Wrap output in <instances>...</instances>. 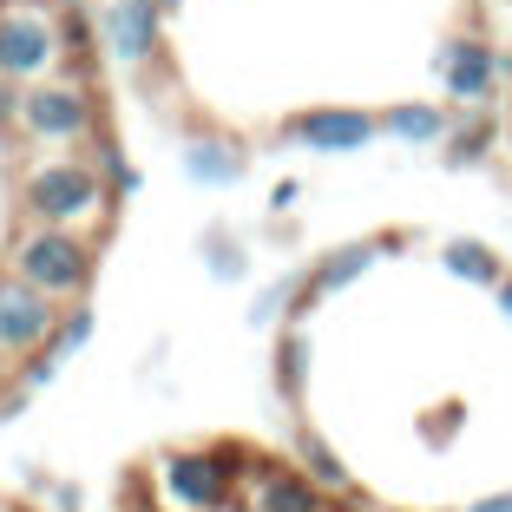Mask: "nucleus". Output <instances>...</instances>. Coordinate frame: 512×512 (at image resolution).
Masks as SVG:
<instances>
[{
  "mask_svg": "<svg viewBox=\"0 0 512 512\" xmlns=\"http://www.w3.org/2000/svg\"><path fill=\"white\" fill-rule=\"evenodd\" d=\"M53 27H60L66 60H86V53H92V20H86L79 0H60V7H53Z\"/></svg>",
  "mask_w": 512,
  "mask_h": 512,
  "instance_id": "2eb2a0df",
  "label": "nucleus"
},
{
  "mask_svg": "<svg viewBox=\"0 0 512 512\" xmlns=\"http://www.w3.org/2000/svg\"><path fill=\"white\" fill-rule=\"evenodd\" d=\"M375 270V243H355V250H335L329 263L316 270V283H309V296H335V289H348L355 276Z\"/></svg>",
  "mask_w": 512,
  "mask_h": 512,
  "instance_id": "f8f14e48",
  "label": "nucleus"
},
{
  "mask_svg": "<svg viewBox=\"0 0 512 512\" xmlns=\"http://www.w3.org/2000/svg\"><path fill=\"white\" fill-rule=\"evenodd\" d=\"M493 73H499V60H493V46H480V40H453L440 53V79H447V92L460 106H480L493 92Z\"/></svg>",
  "mask_w": 512,
  "mask_h": 512,
  "instance_id": "6e6552de",
  "label": "nucleus"
},
{
  "mask_svg": "<svg viewBox=\"0 0 512 512\" xmlns=\"http://www.w3.org/2000/svg\"><path fill=\"white\" fill-rule=\"evenodd\" d=\"M302 362H309V335H302V329H289L283 355H276V375H283V388H289V394L302 388Z\"/></svg>",
  "mask_w": 512,
  "mask_h": 512,
  "instance_id": "6ab92c4d",
  "label": "nucleus"
},
{
  "mask_svg": "<svg viewBox=\"0 0 512 512\" xmlns=\"http://www.w3.org/2000/svg\"><path fill=\"white\" fill-rule=\"evenodd\" d=\"M0 375H7V348H0Z\"/></svg>",
  "mask_w": 512,
  "mask_h": 512,
  "instance_id": "a878e982",
  "label": "nucleus"
},
{
  "mask_svg": "<svg viewBox=\"0 0 512 512\" xmlns=\"http://www.w3.org/2000/svg\"><path fill=\"white\" fill-rule=\"evenodd\" d=\"M86 335H92V309H73V316L60 322V335H53V348L73 355V348H86Z\"/></svg>",
  "mask_w": 512,
  "mask_h": 512,
  "instance_id": "aec40b11",
  "label": "nucleus"
},
{
  "mask_svg": "<svg viewBox=\"0 0 512 512\" xmlns=\"http://www.w3.org/2000/svg\"><path fill=\"white\" fill-rule=\"evenodd\" d=\"M302 204V184H276V197H270V211H296Z\"/></svg>",
  "mask_w": 512,
  "mask_h": 512,
  "instance_id": "5701e85b",
  "label": "nucleus"
},
{
  "mask_svg": "<svg viewBox=\"0 0 512 512\" xmlns=\"http://www.w3.org/2000/svg\"><path fill=\"white\" fill-rule=\"evenodd\" d=\"M7 270H20L33 289H46L53 302H66V296H86L99 256H92V243L79 237V230H66V224H27L14 237V250H7Z\"/></svg>",
  "mask_w": 512,
  "mask_h": 512,
  "instance_id": "f03ea898",
  "label": "nucleus"
},
{
  "mask_svg": "<svg viewBox=\"0 0 512 512\" xmlns=\"http://www.w3.org/2000/svg\"><path fill=\"white\" fill-rule=\"evenodd\" d=\"M467 512H512V493H493V499H473Z\"/></svg>",
  "mask_w": 512,
  "mask_h": 512,
  "instance_id": "b1692460",
  "label": "nucleus"
},
{
  "mask_svg": "<svg viewBox=\"0 0 512 512\" xmlns=\"http://www.w3.org/2000/svg\"><path fill=\"white\" fill-rule=\"evenodd\" d=\"M204 256H211V276H224V283H237V276H243V250L224 237V230L204 237Z\"/></svg>",
  "mask_w": 512,
  "mask_h": 512,
  "instance_id": "a211bd4d",
  "label": "nucleus"
},
{
  "mask_svg": "<svg viewBox=\"0 0 512 512\" xmlns=\"http://www.w3.org/2000/svg\"><path fill=\"white\" fill-rule=\"evenodd\" d=\"M289 132H296L309 151H362L368 138H375V119H368V112H335L329 106V112H302Z\"/></svg>",
  "mask_w": 512,
  "mask_h": 512,
  "instance_id": "1a4fd4ad",
  "label": "nucleus"
},
{
  "mask_svg": "<svg viewBox=\"0 0 512 512\" xmlns=\"http://www.w3.org/2000/svg\"><path fill=\"white\" fill-rule=\"evenodd\" d=\"M20 132L40 138V145H73V138H92L99 112H92V92L79 79H40V86L20 92Z\"/></svg>",
  "mask_w": 512,
  "mask_h": 512,
  "instance_id": "20e7f679",
  "label": "nucleus"
},
{
  "mask_svg": "<svg viewBox=\"0 0 512 512\" xmlns=\"http://www.w3.org/2000/svg\"><path fill=\"white\" fill-rule=\"evenodd\" d=\"M158 27H165V7L158 0H112L106 7V46H112V60L138 66L158 53Z\"/></svg>",
  "mask_w": 512,
  "mask_h": 512,
  "instance_id": "0eeeda50",
  "label": "nucleus"
},
{
  "mask_svg": "<svg viewBox=\"0 0 512 512\" xmlns=\"http://www.w3.org/2000/svg\"><path fill=\"white\" fill-rule=\"evenodd\" d=\"M302 467H309V480L316 486H329V493H348V467L335 460L322 440H302Z\"/></svg>",
  "mask_w": 512,
  "mask_h": 512,
  "instance_id": "dca6fc26",
  "label": "nucleus"
},
{
  "mask_svg": "<svg viewBox=\"0 0 512 512\" xmlns=\"http://www.w3.org/2000/svg\"><path fill=\"white\" fill-rule=\"evenodd\" d=\"M60 60L66 46L53 27V7H40V0L0 7V79H46Z\"/></svg>",
  "mask_w": 512,
  "mask_h": 512,
  "instance_id": "7ed1b4c3",
  "label": "nucleus"
},
{
  "mask_svg": "<svg viewBox=\"0 0 512 512\" xmlns=\"http://www.w3.org/2000/svg\"><path fill=\"white\" fill-rule=\"evenodd\" d=\"M53 375H60V348L46 342V355H40V362H27V388H46Z\"/></svg>",
  "mask_w": 512,
  "mask_h": 512,
  "instance_id": "4be33fe9",
  "label": "nucleus"
},
{
  "mask_svg": "<svg viewBox=\"0 0 512 512\" xmlns=\"http://www.w3.org/2000/svg\"><path fill=\"white\" fill-rule=\"evenodd\" d=\"M381 132L407 138V145H427V138H440V132H447V119H440L434 106H394L388 119H381Z\"/></svg>",
  "mask_w": 512,
  "mask_h": 512,
  "instance_id": "ddd939ff",
  "label": "nucleus"
},
{
  "mask_svg": "<svg viewBox=\"0 0 512 512\" xmlns=\"http://www.w3.org/2000/svg\"><path fill=\"white\" fill-rule=\"evenodd\" d=\"M112 204L106 178H99V165H86V158H46V165H33L27 178H20V211H27V224H99Z\"/></svg>",
  "mask_w": 512,
  "mask_h": 512,
  "instance_id": "f257e3e1",
  "label": "nucleus"
},
{
  "mask_svg": "<svg viewBox=\"0 0 512 512\" xmlns=\"http://www.w3.org/2000/svg\"><path fill=\"white\" fill-rule=\"evenodd\" d=\"M158 7H178V0H158Z\"/></svg>",
  "mask_w": 512,
  "mask_h": 512,
  "instance_id": "bb28decb",
  "label": "nucleus"
},
{
  "mask_svg": "<svg viewBox=\"0 0 512 512\" xmlns=\"http://www.w3.org/2000/svg\"><path fill=\"white\" fill-rule=\"evenodd\" d=\"M447 270L467 276V283H493L499 289V256L486 243H447Z\"/></svg>",
  "mask_w": 512,
  "mask_h": 512,
  "instance_id": "4468645a",
  "label": "nucleus"
},
{
  "mask_svg": "<svg viewBox=\"0 0 512 512\" xmlns=\"http://www.w3.org/2000/svg\"><path fill=\"white\" fill-rule=\"evenodd\" d=\"M60 335V309L46 289H33L20 270H0V348L7 355H40Z\"/></svg>",
  "mask_w": 512,
  "mask_h": 512,
  "instance_id": "39448f33",
  "label": "nucleus"
},
{
  "mask_svg": "<svg viewBox=\"0 0 512 512\" xmlns=\"http://www.w3.org/2000/svg\"><path fill=\"white\" fill-rule=\"evenodd\" d=\"M243 473L237 447H211V453H171L165 460V493L184 512H217L230 499V480Z\"/></svg>",
  "mask_w": 512,
  "mask_h": 512,
  "instance_id": "423d86ee",
  "label": "nucleus"
},
{
  "mask_svg": "<svg viewBox=\"0 0 512 512\" xmlns=\"http://www.w3.org/2000/svg\"><path fill=\"white\" fill-rule=\"evenodd\" d=\"M184 171H191L197 184H217V191H224V184L243 178V158L224 138H191V145H184Z\"/></svg>",
  "mask_w": 512,
  "mask_h": 512,
  "instance_id": "9b49d317",
  "label": "nucleus"
},
{
  "mask_svg": "<svg viewBox=\"0 0 512 512\" xmlns=\"http://www.w3.org/2000/svg\"><path fill=\"white\" fill-rule=\"evenodd\" d=\"M250 512H322V486L309 473H263Z\"/></svg>",
  "mask_w": 512,
  "mask_h": 512,
  "instance_id": "9d476101",
  "label": "nucleus"
},
{
  "mask_svg": "<svg viewBox=\"0 0 512 512\" xmlns=\"http://www.w3.org/2000/svg\"><path fill=\"white\" fill-rule=\"evenodd\" d=\"M99 178H106V191H119V197L138 191V171L125 165V151H119V145H99Z\"/></svg>",
  "mask_w": 512,
  "mask_h": 512,
  "instance_id": "f3484780",
  "label": "nucleus"
},
{
  "mask_svg": "<svg viewBox=\"0 0 512 512\" xmlns=\"http://www.w3.org/2000/svg\"><path fill=\"white\" fill-rule=\"evenodd\" d=\"M499 309L512 316V283H506V276H499Z\"/></svg>",
  "mask_w": 512,
  "mask_h": 512,
  "instance_id": "393cba45",
  "label": "nucleus"
},
{
  "mask_svg": "<svg viewBox=\"0 0 512 512\" xmlns=\"http://www.w3.org/2000/svg\"><path fill=\"white\" fill-rule=\"evenodd\" d=\"M0 7H7V0H0Z\"/></svg>",
  "mask_w": 512,
  "mask_h": 512,
  "instance_id": "cd10ccee",
  "label": "nucleus"
},
{
  "mask_svg": "<svg viewBox=\"0 0 512 512\" xmlns=\"http://www.w3.org/2000/svg\"><path fill=\"white\" fill-rule=\"evenodd\" d=\"M289 296H296V276H283V283H276V289H270V296L256 302V309H250V322H270V316H276V309H283V302H289Z\"/></svg>",
  "mask_w": 512,
  "mask_h": 512,
  "instance_id": "412c9836",
  "label": "nucleus"
}]
</instances>
